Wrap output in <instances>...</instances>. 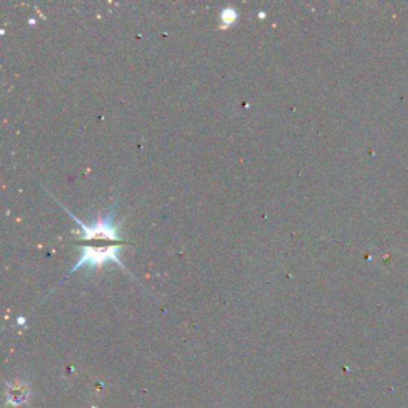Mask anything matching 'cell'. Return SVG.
<instances>
[{"label": "cell", "mask_w": 408, "mask_h": 408, "mask_svg": "<svg viewBox=\"0 0 408 408\" xmlns=\"http://www.w3.org/2000/svg\"><path fill=\"white\" fill-rule=\"evenodd\" d=\"M61 204V203H59ZM64 207V204H61ZM69 212V216L77 225H80V239L82 241H94V239H107V241H115V243H121L120 236V227L121 222H115V212L110 211L107 214H101V216L94 220L91 225L83 223L82 220H78L74 214L69 211L67 207H64Z\"/></svg>", "instance_id": "obj_1"}, {"label": "cell", "mask_w": 408, "mask_h": 408, "mask_svg": "<svg viewBox=\"0 0 408 408\" xmlns=\"http://www.w3.org/2000/svg\"><path fill=\"white\" fill-rule=\"evenodd\" d=\"M107 263H117L118 266L123 268L126 271L125 265L120 260V244L117 246H105V248H93V246H85L80 255L78 262L75 263L71 273H75L82 270L83 266H87L90 271L98 270L101 266H105Z\"/></svg>", "instance_id": "obj_2"}, {"label": "cell", "mask_w": 408, "mask_h": 408, "mask_svg": "<svg viewBox=\"0 0 408 408\" xmlns=\"http://www.w3.org/2000/svg\"><path fill=\"white\" fill-rule=\"evenodd\" d=\"M236 19H238V13H236V10L233 8H225L223 12L220 13V21H222L225 28H227V26H232Z\"/></svg>", "instance_id": "obj_3"}]
</instances>
